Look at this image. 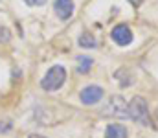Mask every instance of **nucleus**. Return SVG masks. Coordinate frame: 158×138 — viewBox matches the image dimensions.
<instances>
[{
    "mask_svg": "<svg viewBox=\"0 0 158 138\" xmlns=\"http://www.w3.org/2000/svg\"><path fill=\"white\" fill-rule=\"evenodd\" d=\"M129 118L140 125H153L151 123V114H149V109H147V101L142 98V96H134L129 103Z\"/></svg>",
    "mask_w": 158,
    "mask_h": 138,
    "instance_id": "obj_1",
    "label": "nucleus"
},
{
    "mask_svg": "<svg viewBox=\"0 0 158 138\" xmlns=\"http://www.w3.org/2000/svg\"><path fill=\"white\" fill-rule=\"evenodd\" d=\"M64 79H66V70L61 66V65H53L48 72H46V76L42 77V81H40V87L44 89V90H57V89H61L63 85H64Z\"/></svg>",
    "mask_w": 158,
    "mask_h": 138,
    "instance_id": "obj_2",
    "label": "nucleus"
},
{
    "mask_svg": "<svg viewBox=\"0 0 158 138\" xmlns=\"http://www.w3.org/2000/svg\"><path fill=\"white\" fill-rule=\"evenodd\" d=\"M129 105L123 101V98H119V96H114L110 101H109V105L105 107L107 111H105V114H110V116H114V118H129V109H127Z\"/></svg>",
    "mask_w": 158,
    "mask_h": 138,
    "instance_id": "obj_3",
    "label": "nucleus"
},
{
    "mask_svg": "<svg viewBox=\"0 0 158 138\" xmlns=\"http://www.w3.org/2000/svg\"><path fill=\"white\" fill-rule=\"evenodd\" d=\"M110 37H112V41L119 46H127V44L132 43V31H131L125 24H118V26L112 30Z\"/></svg>",
    "mask_w": 158,
    "mask_h": 138,
    "instance_id": "obj_4",
    "label": "nucleus"
},
{
    "mask_svg": "<svg viewBox=\"0 0 158 138\" xmlns=\"http://www.w3.org/2000/svg\"><path fill=\"white\" fill-rule=\"evenodd\" d=\"M103 89L101 87H96V85H90V87H86V89H83L81 92V101L85 103V105H94V103H98L101 98H103Z\"/></svg>",
    "mask_w": 158,
    "mask_h": 138,
    "instance_id": "obj_5",
    "label": "nucleus"
},
{
    "mask_svg": "<svg viewBox=\"0 0 158 138\" xmlns=\"http://www.w3.org/2000/svg\"><path fill=\"white\" fill-rule=\"evenodd\" d=\"M53 7H55V13L61 20H68L74 15V2L72 0H55Z\"/></svg>",
    "mask_w": 158,
    "mask_h": 138,
    "instance_id": "obj_6",
    "label": "nucleus"
},
{
    "mask_svg": "<svg viewBox=\"0 0 158 138\" xmlns=\"http://www.w3.org/2000/svg\"><path fill=\"white\" fill-rule=\"evenodd\" d=\"M127 127L121 125V123H110L107 129H105V138H127Z\"/></svg>",
    "mask_w": 158,
    "mask_h": 138,
    "instance_id": "obj_7",
    "label": "nucleus"
},
{
    "mask_svg": "<svg viewBox=\"0 0 158 138\" xmlns=\"http://www.w3.org/2000/svg\"><path fill=\"white\" fill-rule=\"evenodd\" d=\"M77 72L79 74H88L92 65H94V59L92 57H86V55H79L77 57Z\"/></svg>",
    "mask_w": 158,
    "mask_h": 138,
    "instance_id": "obj_8",
    "label": "nucleus"
},
{
    "mask_svg": "<svg viewBox=\"0 0 158 138\" xmlns=\"http://www.w3.org/2000/svg\"><path fill=\"white\" fill-rule=\"evenodd\" d=\"M79 46H83V48H96V46H98V41L94 39V35L83 33V35L79 37Z\"/></svg>",
    "mask_w": 158,
    "mask_h": 138,
    "instance_id": "obj_9",
    "label": "nucleus"
},
{
    "mask_svg": "<svg viewBox=\"0 0 158 138\" xmlns=\"http://www.w3.org/2000/svg\"><path fill=\"white\" fill-rule=\"evenodd\" d=\"M11 39V31L6 26H0V43H9Z\"/></svg>",
    "mask_w": 158,
    "mask_h": 138,
    "instance_id": "obj_10",
    "label": "nucleus"
},
{
    "mask_svg": "<svg viewBox=\"0 0 158 138\" xmlns=\"http://www.w3.org/2000/svg\"><path fill=\"white\" fill-rule=\"evenodd\" d=\"M11 129H13L11 122H0V133H9Z\"/></svg>",
    "mask_w": 158,
    "mask_h": 138,
    "instance_id": "obj_11",
    "label": "nucleus"
},
{
    "mask_svg": "<svg viewBox=\"0 0 158 138\" xmlns=\"http://www.w3.org/2000/svg\"><path fill=\"white\" fill-rule=\"evenodd\" d=\"M28 6H31V7H37V6H44V2L46 0H24Z\"/></svg>",
    "mask_w": 158,
    "mask_h": 138,
    "instance_id": "obj_12",
    "label": "nucleus"
},
{
    "mask_svg": "<svg viewBox=\"0 0 158 138\" xmlns=\"http://www.w3.org/2000/svg\"><path fill=\"white\" fill-rule=\"evenodd\" d=\"M151 123H153V125H155V127L158 129V109L155 111V116H153V120H151Z\"/></svg>",
    "mask_w": 158,
    "mask_h": 138,
    "instance_id": "obj_13",
    "label": "nucleus"
},
{
    "mask_svg": "<svg viewBox=\"0 0 158 138\" xmlns=\"http://www.w3.org/2000/svg\"><path fill=\"white\" fill-rule=\"evenodd\" d=\"M129 2H131V4H132V6H134V7H140V6H142V2H143V0H129Z\"/></svg>",
    "mask_w": 158,
    "mask_h": 138,
    "instance_id": "obj_14",
    "label": "nucleus"
},
{
    "mask_svg": "<svg viewBox=\"0 0 158 138\" xmlns=\"http://www.w3.org/2000/svg\"><path fill=\"white\" fill-rule=\"evenodd\" d=\"M30 138H44V136H40V135H30Z\"/></svg>",
    "mask_w": 158,
    "mask_h": 138,
    "instance_id": "obj_15",
    "label": "nucleus"
}]
</instances>
